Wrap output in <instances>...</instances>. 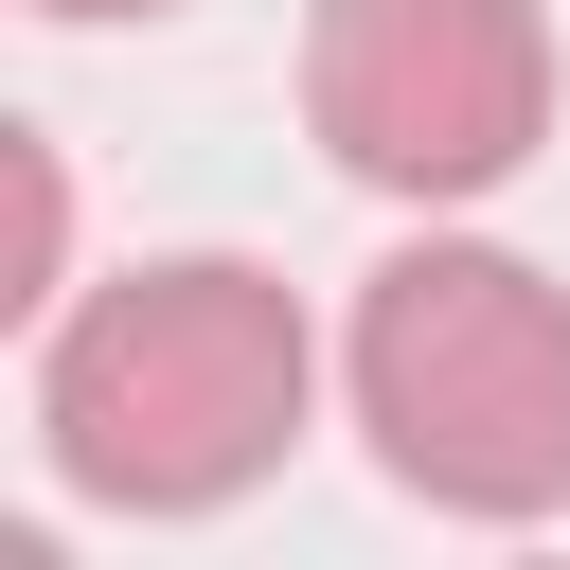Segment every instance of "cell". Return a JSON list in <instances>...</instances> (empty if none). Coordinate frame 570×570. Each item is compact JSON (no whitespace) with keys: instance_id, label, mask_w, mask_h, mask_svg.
<instances>
[{"instance_id":"cell-1","label":"cell","mask_w":570,"mask_h":570,"mask_svg":"<svg viewBox=\"0 0 570 570\" xmlns=\"http://www.w3.org/2000/svg\"><path fill=\"white\" fill-rule=\"evenodd\" d=\"M303 428H321V321L249 249H160L36 321V463L89 517H232Z\"/></svg>"},{"instance_id":"cell-2","label":"cell","mask_w":570,"mask_h":570,"mask_svg":"<svg viewBox=\"0 0 570 570\" xmlns=\"http://www.w3.org/2000/svg\"><path fill=\"white\" fill-rule=\"evenodd\" d=\"M338 410L374 481L463 534L570 517V285L499 232H410L338 321Z\"/></svg>"},{"instance_id":"cell-3","label":"cell","mask_w":570,"mask_h":570,"mask_svg":"<svg viewBox=\"0 0 570 570\" xmlns=\"http://www.w3.org/2000/svg\"><path fill=\"white\" fill-rule=\"evenodd\" d=\"M552 0H321L303 18V125L356 196L410 214H481L534 178L552 142Z\"/></svg>"},{"instance_id":"cell-4","label":"cell","mask_w":570,"mask_h":570,"mask_svg":"<svg viewBox=\"0 0 570 570\" xmlns=\"http://www.w3.org/2000/svg\"><path fill=\"white\" fill-rule=\"evenodd\" d=\"M0 196H18V267H0V303L53 321V303H71V160H53L36 125H0Z\"/></svg>"},{"instance_id":"cell-5","label":"cell","mask_w":570,"mask_h":570,"mask_svg":"<svg viewBox=\"0 0 570 570\" xmlns=\"http://www.w3.org/2000/svg\"><path fill=\"white\" fill-rule=\"evenodd\" d=\"M36 18H160V0H36Z\"/></svg>"}]
</instances>
